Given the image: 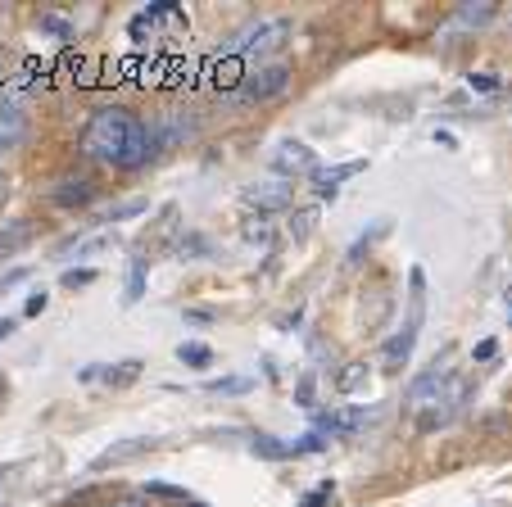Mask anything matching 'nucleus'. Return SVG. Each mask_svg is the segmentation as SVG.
<instances>
[{"label":"nucleus","mask_w":512,"mask_h":507,"mask_svg":"<svg viewBox=\"0 0 512 507\" xmlns=\"http://www.w3.org/2000/svg\"><path fill=\"white\" fill-rule=\"evenodd\" d=\"M78 150L87 154L100 168H114V173H136L150 163L155 145H150V123H145L136 109L127 105H105L87 118L78 136Z\"/></svg>","instance_id":"f257e3e1"},{"label":"nucleus","mask_w":512,"mask_h":507,"mask_svg":"<svg viewBox=\"0 0 512 507\" xmlns=\"http://www.w3.org/2000/svg\"><path fill=\"white\" fill-rule=\"evenodd\" d=\"M295 37V19L290 14H268V19H254V23H245L241 32L232 37V55H241V59H268V55H277L286 41Z\"/></svg>","instance_id":"f03ea898"},{"label":"nucleus","mask_w":512,"mask_h":507,"mask_svg":"<svg viewBox=\"0 0 512 507\" xmlns=\"http://www.w3.org/2000/svg\"><path fill=\"white\" fill-rule=\"evenodd\" d=\"M417 331H422V272L413 268V313H408V322L399 326L395 335H390L386 345H381V358H386L390 372H399V367L413 358V345H417Z\"/></svg>","instance_id":"7ed1b4c3"},{"label":"nucleus","mask_w":512,"mask_h":507,"mask_svg":"<svg viewBox=\"0 0 512 507\" xmlns=\"http://www.w3.org/2000/svg\"><path fill=\"white\" fill-rule=\"evenodd\" d=\"M449 385H454V372H449V367L435 358V363L426 367L422 376H413V385H408V394H404L408 412H417V417H422L426 408H435V403H440V394H445Z\"/></svg>","instance_id":"20e7f679"},{"label":"nucleus","mask_w":512,"mask_h":507,"mask_svg":"<svg viewBox=\"0 0 512 507\" xmlns=\"http://www.w3.org/2000/svg\"><path fill=\"white\" fill-rule=\"evenodd\" d=\"M290 87V64H281V59H272V64H259L250 77L241 82V91H236V100H245V105H254V100H272L281 96V91Z\"/></svg>","instance_id":"39448f33"},{"label":"nucleus","mask_w":512,"mask_h":507,"mask_svg":"<svg viewBox=\"0 0 512 507\" xmlns=\"http://www.w3.org/2000/svg\"><path fill=\"white\" fill-rule=\"evenodd\" d=\"M290 200H295V182L290 177H259V182L245 186V204H254L259 213H281L290 209Z\"/></svg>","instance_id":"423d86ee"},{"label":"nucleus","mask_w":512,"mask_h":507,"mask_svg":"<svg viewBox=\"0 0 512 507\" xmlns=\"http://www.w3.org/2000/svg\"><path fill=\"white\" fill-rule=\"evenodd\" d=\"M46 195H50V204H55V209L78 213V209H87V204H96V182H91V177H82V173H64Z\"/></svg>","instance_id":"0eeeda50"},{"label":"nucleus","mask_w":512,"mask_h":507,"mask_svg":"<svg viewBox=\"0 0 512 507\" xmlns=\"http://www.w3.org/2000/svg\"><path fill=\"white\" fill-rule=\"evenodd\" d=\"M272 173H277V177H295V173H318V154H313L309 150V145H304V141H281L277 145V150H272Z\"/></svg>","instance_id":"6e6552de"},{"label":"nucleus","mask_w":512,"mask_h":507,"mask_svg":"<svg viewBox=\"0 0 512 507\" xmlns=\"http://www.w3.org/2000/svg\"><path fill=\"white\" fill-rule=\"evenodd\" d=\"M372 417H377V408H363V403H354V408H345V412H322L318 435H354V431H363Z\"/></svg>","instance_id":"1a4fd4ad"},{"label":"nucleus","mask_w":512,"mask_h":507,"mask_svg":"<svg viewBox=\"0 0 512 507\" xmlns=\"http://www.w3.org/2000/svg\"><path fill=\"white\" fill-rule=\"evenodd\" d=\"M159 440H123V444H109L105 453H96L91 458V471H105V467H118V462H132L141 458V453H155Z\"/></svg>","instance_id":"9d476101"},{"label":"nucleus","mask_w":512,"mask_h":507,"mask_svg":"<svg viewBox=\"0 0 512 507\" xmlns=\"http://www.w3.org/2000/svg\"><path fill=\"white\" fill-rule=\"evenodd\" d=\"M363 168H368L363 159H354V163H336V168H318V173H313V191H318L322 200H336L340 182H345V177H358Z\"/></svg>","instance_id":"9b49d317"},{"label":"nucleus","mask_w":512,"mask_h":507,"mask_svg":"<svg viewBox=\"0 0 512 507\" xmlns=\"http://www.w3.org/2000/svg\"><path fill=\"white\" fill-rule=\"evenodd\" d=\"M186 136H191V123H186L182 114H164L150 123V145H155V154L168 150V145H177V141H186Z\"/></svg>","instance_id":"f8f14e48"},{"label":"nucleus","mask_w":512,"mask_h":507,"mask_svg":"<svg viewBox=\"0 0 512 507\" xmlns=\"http://www.w3.org/2000/svg\"><path fill=\"white\" fill-rule=\"evenodd\" d=\"M28 141V114L23 109H0V159Z\"/></svg>","instance_id":"ddd939ff"},{"label":"nucleus","mask_w":512,"mask_h":507,"mask_svg":"<svg viewBox=\"0 0 512 507\" xmlns=\"http://www.w3.org/2000/svg\"><path fill=\"white\" fill-rule=\"evenodd\" d=\"M494 14H499V10H494L490 0H476V5H458L454 19H449V32H481L485 23L494 19Z\"/></svg>","instance_id":"4468645a"},{"label":"nucleus","mask_w":512,"mask_h":507,"mask_svg":"<svg viewBox=\"0 0 512 507\" xmlns=\"http://www.w3.org/2000/svg\"><path fill=\"white\" fill-rule=\"evenodd\" d=\"M82 381H105V385H127V381H136L141 376V363L136 358H127V363H118V367H82Z\"/></svg>","instance_id":"2eb2a0df"},{"label":"nucleus","mask_w":512,"mask_h":507,"mask_svg":"<svg viewBox=\"0 0 512 507\" xmlns=\"http://www.w3.org/2000/svg\"><path fill=\"white\" fill-rule=\"evenodd\" d=\"M254 458H268V462H286V458H300L295 453V440H277V435H254L250 440Z\"/></svg>","instance_id":"dca6fc26"},{"label":"nucleus","mask_w":512,"mask_h":507,"mask_svg":"<svg viewBox=\"0 0 512 507\" xmlns=\"http://www.w3.org/2000/svg\"><path fill=\"white\" fill-rule=\"evenodd\" d=\"M32 240V222L28 218H19V222H10V227L0 231V259H10V254H19L23 245Z\"/></svg>","instance_id":"f3484780"},{"label":"nucleus","mask_w":512,"mask_h":507,"mask_svg":"<svg viewBox=\"0 0 512 507\" xmlns=\"http://www.w3.org/2000/svg\"><path fill=\"white\" fill-rule=\"evenodd\" d=\"M177 358H182L186 367H209L213 363V349L200 345V340H182V345H177Z\"/></svg>","instance_id":"a211bd4d"},{"label":"nucleus","mask_w":512,"mask_h":507,"mask_svg":"<svg viewBox=\"0 0 512 507\" xmlns=\"http://www.w3.org/2000/svg\"><path fill=\"white\" fill-rule=\"evenodd\" d=\"M250 385H254L250 376H223V381H209L204 390H209V394H245Z\"/></svg>","instance_id":"6ab92c4d"},{"label":"nucleus","mask_w":512,"mask_h":507,"mask_svg":"<svg viewBox=\"0 0 512 507\" xmlns=\"http://www.w3.org/2000/svg\"><path fill=\"white\" fill-rule=\"evenodd\" d=\"M331 498H336V485H331V480H322V485L309 489V494H304L295 507H331Z\"/></svg>","instance_id":"aec40b11"},{"label":"nucleus","mask_w":512,"mask_h":507,"mask_svg":"<svg viewBox=\"0 0 512 507\" xmlns=\"http://www.w3.org/2000/svg\"><path fill=\"white\" fill-rule=\"evenodd\" d=\"M37 28H41V32H50V37H59V41H68V37H73V28H68L64 19H55V14H41V19H37Z\"/></svg>","instance_id":"412c9836"},{"label":"nucleus","mask_w":512,"mask_h":507,"mask_svg":"<svg viewBox=\"0 0 512 507\" xmlns=\"http://www.w3.org/2000/svg\"><path fill=\"white\" fill-rule=\"evenodd\" d=\"M141 290H145V268L136 263L132 277H127V295H123V304H136V299H141Z\"/></svg>","instance_id":"4be33fe9"},{"label":"nucleus","mask_w":512,"mask_h":507,"mask_svg":"<svg viewBox=\"0 0 512 507\" xmlns=\"http://www.w3.org/2000/svg\"><path fill=\"white\" fill-rule=\"evenodd\" d=\"M91 281H96V268H68V272H64V286H68V290L91 286Z\"/></svg>","instance_id":"5701e85b"},{"label":"nucleus","mask_w":512,"mask_h":507,"mask_svg":"<svg viewBox=\"0 0 512 507\" xmlns=\"http://www.w3.org/2000/svg\"><path fill=\"white\" fill-rule=\"evenodd\" d=\"M145 494H155V498H177V503H191V494H186V489H177V485H145Z\"/></svg>","instance_id":"b1692460"},{"label":"nucleus","mask_w":512,"mask_h":507,"mask_svg":"<svg viewBox=\"0 0 512 507\" xmlns=\"http://www.w3.org/2000/svg\"><path fill=\"white\" fill-rule=\"evenodd\" d=\"M145 209H150V204H145V200H127V204H118V209L109 213L105 222H123V218H136V213H145Z\"/></svg>","instance_id":"393cba45"},{"label":"nucleus","mask_w":512,"mask_h":507,"mask_svg":"<svg viewBox=\"0 0 512 507\" xmlns=\"http://www.w3.org/2000/svg\"><path fill=\"white\" fill-rule=\"evenodd\" d=\"M46 304H50V295H46V290H37V295H28V304H23V317H41V313H46Z\"/></svg>","instance_id":"a878e982"},{"label":"nucleus","mask_w":512,"mask_h":507,"mask_svg":"<svg viewBox=\"0 0 512 507\" xmlns=\"http://www.w3.org/2000/svg\"><path fill=\"white\" fill-rule=\"evenodd\" d=\"M467 87H472V91H499V77H494V73H472V77H467Z\"/></svg>","instance_id":"bb28decb"},{"label":"nucleus","mask_w":512,"mask_h":507,"mask_svg":"<svg viewBox=\"0 0 512 507\" xmlns=\"http://www.w3.org/2000/svg\"><path fill=\"white\" fill-rule=\"evenodd\" d=\"M295 399H300V408H313V376H300V385H295Z\"/></svg>","instance_id":"cd10ccee"},{"label":"nucleus","mask_w":512,"mask_h":507,"mask_svg":"<svg viewBox=\"0 0 512 507\" xmlns=\"http://www.w3.org/2000/svg\"><path fill=\"white\" fill-rule=\"evenodd\" d=\"M23 281H28V268H14L0 277V290H14V286H23Z\"/></svg>","instance_id":"c85d7f7f"},{"label":"nucleus","mask_w":512,"mask_h":507,"mask_svg":"<svg viewBox=\"0 0 512 507\" xmlns=\"http://www.w3.org/2000/svg\"><path fill=\"white\" fill-rule=\"evenodd\" d=\"M245 236H250L254 245H268V240H272V231H268V222H259V227H245Z\"/></svg>","instance_id":"c756f323"},{"label":"nucleus","mask_w":512,"mask_h":507,"mask_svg":"<svg viewBox=\"0 0 512 507\" xmlns=\"http://www.w3.org/2000/svg\"><path fill=\"white\" fill-rule=\"evenodd\" d=\"M186 322H200V326H209V322H213V313H209V308H186Z\"/></svg>","instance_id":"7c9ffc66"},{"label":"nucleus","mask_w":512,"mask_h":507,"mask_svg":"<svg viewBox=\"0 0 512 507\" xmlns=\"http://www.w3.org/2000/svg\"><path fill=\"white\" fill-rule=\"evenodd\" d=\"M494 349H499V345H494V340H481V345H476V363H485V358H494Z\"/></svg>","instance_id":"2f4dec72"},{"label":"nucleus","mask_w":512,"mask_h":507,"mask_svg":"<svg viewBox=\"0 0 512 507\" xmlns=\"http://www.w3.org/2000/svg\"><path fill=\"white\" fill-rule=\"evenodd\" d=\"M105 507H155L150 498H114V503H105Z\"/></svg>","instance_id":"473e14b6"},{"label":"nucleus","mask_w":512,"mask_h":507,"mask_svg":"<svg viewBox=\"0 0 512 507\" xmlns=\"http://www.w3.org/2000/svg\"><path fill=\"white\" fill-rule=\"evenodd\" d=\"M10 476H14V467H0V503H5V494H10Z\"/></svg>","instance_id":"72a5a7b5"},{"label":"nucleus","mask_w":512,"mask_h":507,"mask_svg":"<svg viewBox=\"0 0 512 507\" xmlns=\"http://www.w3.org/2000/svg\"><path fill=\"white\" fill-rule=\"evenodd\" d=\"M5 335H14V317H0V340H5Z\"/></svg>","instance_id":"f704fd0d"},{"label":"nucleus","mask_w":512,"mask_h":507,"mask_svg":"<svg viewBox=\"0 0 512 507\" xmlns=\"http://www.w3.org/2000/svg\"><path fill=\"white\" fill-rule=\"evenodd\" d=\"M5 200H10V177L0 173V204H5Z\"/></svg>","instance_id":"c9c22d12"},{"label":"nucleus","mask_w":512,"mask_h":507,"mask_svg":"<svg viewBox=\"0 0 512 507\" xmlns=\"http://www.w3.org/2000/svg\"><path fill=\"white\" fill-rule=\"evenodd\" d=\"M186 507H204V503H195V498H191V503H186Z\"/></svg>","instance_id":"e433bc0d"}]
</instances>
